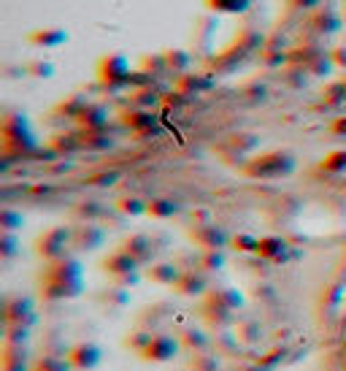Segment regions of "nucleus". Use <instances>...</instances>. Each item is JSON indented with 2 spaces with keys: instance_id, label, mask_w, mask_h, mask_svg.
<instances>
[{
  "instance_id": "1",
  "label": "nucleus",
  "mask_w": 346,
  "mask_h": 371,
  "mask_svg": "<svg viewBox=\"0 0 346 371\" xmlns=\"http://www.w3.org/2000/svg\"><path fill=\"white\" fill-rule=\"evenodd\" d=\"M81 290V266L76 261L57 258V263L49 266V279L41 285V293L46 298H70Z\"/></svg>"
},
{
  "instance_id": "2",
  "label": "nucleus",
  "mask_w": 346,
  "mask_h": 371,
  "mask_svg": "<svg viewBox=\"0 0 346 371\" xmlns=\"http://www.w3.org/2000/svg\"><path fill=\"white\" fill-rule=\"evenodd\" d=\"M293 157L287 155V152H273V155H266V157H257L246 171L252 174V177H284V174H290L293 171Z\"/></svg>"
},
{
  "instance_id": "3",
  "label": "nucleus",
  "mask_w": 346,
  "mask_h": 371,
  "mask_svg": "<svg viewBox=\"0 0 346 371\" xmlns=\"http://www.w3.org/2000/svg\"><path fill=\"white\" fill-rule=\"evenodd\" d=\"M100 357H103V352H100V347L93 342L76 344V347L65 350V360L73 369H95V366L100 363Z\"/></svg>"
},
{
  "instance_id": "4",
  "label": "nucleus",
  "mask_w": 346,
  "mask_h": 371,
  "mask_svg": "<svg viewBox=\"0 0 346 371\" xmlns=\"http://www.w3.org/2000/svg\"><path fill=\"white\" fill-rule=\"evenodd\" d=\"M179 339L176 336H165V333H157L152 342H149V347L141 352L144 357H149V360H171L176 352H179Z\"/></svg>"
},
{
  "instance_id": "5",
  "label": "nucleus",
  "mask_w": 346,
  "mask_h": 371,
  "mask_svg": "<svg viewBox=\"0 0 346 371\" xmlns=\"http://www.w3.org/2000/svg\"><path fill=\"white\" fill-rule=\"evenodd\" d=\"M100 79L108 84L127 82V79H130V66H127V60L120 55L103 57V63H100Z\"/></svg>"
},
{
  "instance_id": "6",
  "label": "nucleus",
  "mask_w": 346,
  "mask_h": 371,
  "mask_svg": "<svg viewBox=\"0 0 346 371\" xmlns=\"http://www.w3.org/2000/svg\"><path fill=\"white\" fill-rule=\"evenodd\" d=\"M68 231L65 228H54V231H49V234L43 236V239H38V249L43 258H49V261H57V258H63V249H65L68 244Z\"/></svg>"
},
{
  "instance_id": "7",
  "label": "nucleus",
  "mask_w": 346,
  "mask_h": 371,
  "mask_svg": "<svg viewBox=\"0 0 346 371\" xmlns=\"http://www.w3.org/2000/svg\"><path fill=\"white\" fill-rule=\"evenodd\" d=\"M135 266H138V261H135L133 255H127V252H117V255H111L103 263L106 271H111V274L120 276V279H130V282H135V276H130L135 271Z\"/></svg>"
},
{
  "instance_id": "8",
  "label": "nucleus",
  "mask_w": 346,
  "mask_h": 371,
  "mask_svg": "<svg viewBox=\"0 0 346 371\" xmlns=\"http://www.w3.org/2000/svg\"><path fill=\"white\" fill-rule=\"evenodd\" d=\"M257 252H263V258H268V261H284L287 244H284L281 239H263Z\"/></svg>"
},
{
  "instance_id": "9",
  "label": "nucleus",
  "mask_w": 346,
  "mask_h": 371,
  "mask_svg": "<svg viewBox=\"0 0 346 371\" xmlns=\"http://www.w3.org/2000/svg\"><path fill=\"white\" fill-rule=\"evenodd\" d=\"M209 6H211L214 11H225V14H238V11H243L252 0H206Z\"/></svg>"
},
{
  "instance_id": "10",
  "label": "nucleus",
  "mask_w": 346,
  "mask_h": 371,
  "mask_svg": "<svg viewBox=\"0 0 346 371\" xmlns=\"http://www.w3.org/2000/svg\"><path fill=\"white\" fill-rule=\"evenodd\" d=\"M176 288L182 290V293H187V296H195V293H203L206 282H203L200 276H195V274H184V276H179Z\"/></svg>"
},
{
  "instance_id": "11",
  "label": "nucleus",
  "mask_w": 346,
  "mask_h": 371,
  "mask_svg": "<svg viewBox=\"0 0 346 371\" xmlns=\"http://www.w3.org/2000/svg\"><path fill=\"white\" fill-rule=\"evenodd\" d=\"M68 36L63 30H41V33H33L30 41L33 43H43V46H54V43L65 41Z\"/></svg>"
},
{
  "instance_id": "12",
  "label": "nucleus",
  "mask_w": 346,
  "mask_h": 371,
  "mask_svg": "<svg viewBox=\"0 0 346 371\" xmlns=\"http://www.w3.org/2000/svg\"><path fill=\"white\" fill-rule=\"evenodd\" d=\"M149 276H154L157 282H179V271L173 268V263H160V266H154Z\"/></svg>"
},
{
  "instance_id": "13",
  "label": "nucleus",
  "mask_w": 346,
  "mask_h": 371,
  "mask_svg": "<svg viewBox=\"0 0 346 371\" xmlns=\"http://www.w3.org/2000/svg\"><path fill=\"white\" fill-rule=\"evenodd\" d=\"M127 255H133L135 261H147V255L144 252H149V239H144V236H135V239H130L127 241Z\"/></svg>"
},
{
  "instance_id": "14",
  "label": "nucleus",
  "mask_w": 346,
  "mask_h": 371,
  "mask_svg": "<svg viewBox=\"0 0 346 371\" xmlns=\"http://www.w3.org/2000/svg\"><path fill=\"white\" fill-rule=\"evenodd\" d=\"M322 168H327V171H333V174L346 171V150H338V152H333V155H327L325 163H322Z\"/></svg>"
},
{
  "instance_id": "15",
  "label": "nucleus",
  "mask_w": 346,
  "mask_h": 371,
  "mask_svg": "<svg viewBox=\"0 0 346 371\" xmlns=\"http://www.w3.org/2000/svg\"><path fill=\"white\" fill-rule=\"evenodd\" d=\"M152 339H154L152 330H135L133 336H127V347H133V350H141V352H144Z\"/></svg>"
},
{
  "instance_id": "16",
  "label": "nucleus",
  "mask_w": 346,
  "mask_h": 371,
  "mask_svg": "<svg viewBox=\"0 0 346 371\" xmlns=\"http://www.w3.org/2000/svg\"><path fill=\"white\" fill-rule=\"evenodd\" d=\"M68 366H70V363H68L65 357H52L49 355V357H43V360H41L33 371H68Z\"/></svg>"
},
{
  "instance_id": "17",
  "label": "nucleus",
  "mask_w": 346,
  "mask_h": 371,
  "mask_svg": "<svg viewBox=\"0 0 346 371\" xmlns=\"http://www.w3.org/2000/svg\"><path fill=\"white\" fill-rule=\"evenodd\" d=\"M293 6H298V9H311V6H317V0H290Z\"/></svg>"
},
{
  "instance_id": "18",
  "label": "nucleus",
  "mask_w": 346,
  "mask_h": 371,
  "mask_svg": "<svg viewBox=\"0 0 346 371\" xmlns=\"http://www.w3.org/2000/svg\"><path fill=\"white\" fill-rule=\"evenodd\" d=\"M335 130H338V133H346V120H341V122H335Z\"/></svg>"
}]
</instances>
